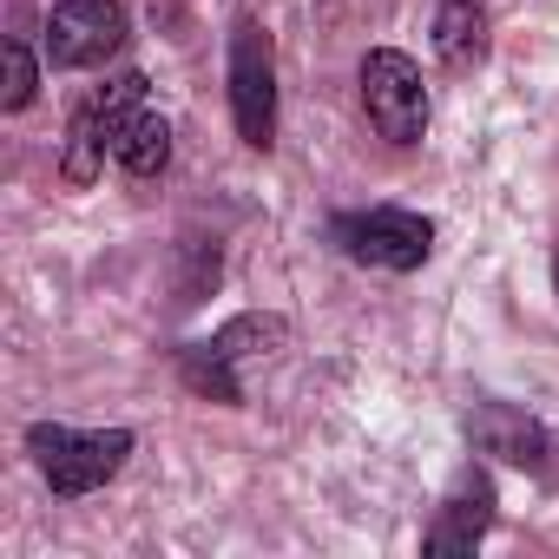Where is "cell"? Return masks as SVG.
Returning <instances> with one entry per match:
<instances>
[{"label": "cell", "mask_w": 559, "mask_h": 559, "mask_svg": "<svg viewBox=\"0 0 559 559\" xmlns=\"http://www.w3.org/2000/svg\"><path fill=\"white\" fill-rule=\"evenodd\" d=\"M27 448L40 454V474L53 480V493H93V487H106L119 467H126V454H132V435L126 428H99V435H73V428H34L27 435Z\"/></svg>", "instance_id": "cell-1"}, {"label": "cell", "mask_w": 559, "mask_h": 559, "mask_svg": "<svg viewBox=\"0 0 559 559\" xmlns=\"http://www.w3.org/2000/svg\"><path fill=\"white\" fill-rule=\"evenodd\" d=\"M362 106H369V126L389 139V145H415L428 132V86H421V67L395 47H376L362 60Z\"/></svg>", "instance_id": "cell-2"}, {"label": "cell", "mask_w": 559, "mask_h": 559, "mask_svg": "<svg viewBox=\"0 0 559 559\" xmlns=\"http://www.w3.org/2000/svg\"><path fill=\"white\" fill-rule=\"evenodd\" d=\"M336 243H343L356 263H376V270H415V263H428L435 224L415 217V211L376 204V211H349V217H336Z\"/></svg>", "instance_id": "cell-3"}, {"label": "cell", "mask_w": 559, "mask_h": 559, "mask_svg": "<svg viewBox=\"0 0 559 559\" xmlns=\"http://www.w3.org/2000/svg\"><path fill=\"white\" fill-rule=\"evenodd\" d=\"M230 112H237L243 145L263 152L276 132V60H270V34L257 27L230 34Z\"/></svg>", "instance_id": "cell-4"}, {"label": "cell", "mask_w": 559, "mask_h": 559, "mask_svg": "<svg viewBox=\"0 0 559 559\" xmlns=\"http://www.w3.org/2000/svg\"><path fill=\"white\" fill-rule=\"evenodd\" d=\"M126 40L119 0H60L47 21V60L53 67H99Z\"/></svg>", "instance_id": "cell-5"}, {"label": "cell", "mask_w": 559, "mask_h": 559, "mask_svg": "<svg viewBox=\"0 0 559 559\" xmlns=\"http://www.w3.org/2000/svg\"><path fill=\"white\" fill-rule=\"evenodd\" d=\"M487 507H493V487L487 480H461L448 513H441V526L428 533V552H467L487 533Z\"/></svg>", "instance_id": "cell-6"}, {"label": "cell", "mask_w": 559, "mask_h": 559, "mask_svg": "<svg viewBox=\"0 0 559 559\" xmlns=\"http://www.w3.org/2000/svg\"><path fill=\"white\" fill-rule=\"evenodd\" d=\"M487 47V14H480V0H441V14H435V53L441 67H474Z\"/></svg>", "instance_id": "cell-7"}, {"label": "cell", "mask_w": 559, "mask_h": 559, "mask_svg": "<svg viewBox=\"0 0 559 559\" xmlns=\"http://www.w3.org/2000/svg\"><path fill=\"white\" fill-rule=\"evenodd\" d=\"M112 158L126 165V171H139V178H152V171H165V158H171V126L158 119V112H132V119H119V132H112Z\"/></svg>", "instance_id": "cell-8"}, {"label": "cell", "mask_w": 559, "mask_h": 559, "mask_svg": "<svg viewBox=\"0 0 559 559\" xmlns=\"http://www.w3.org/2000/svg\"><path fill=\"white\" fill-rule=\"evenodd\" d=\"M106 145H112V132H106V119H99V99H93V106H80L73 126H67V178H73V185H93Z\"/></svg>", "instance_id": "cell-9"}, {"label": "cell", "mask_w": 559, "mask_h": 559, "mask_svg": "<svg viewBox=\"0 0 559 559\" xmlns=\"http://www.w3.org/2000/svg\"><path fill=\"white\" fill-rule=\"evenodd\" d=\"M467 428L493 448V454H507V461H539L533 448H539V428L533 421H520V415H507V408H480V415H467Z\"/></svg>", "instance_id": "cell-10"}, {"label": "cell", "mask_w": 559, "mask_h": 559, "mask_svg": "<svg viewBox=\"0 0 559 559\" xmlns=\"http://www.w3.org/2000/svg\"><path fill=\"white\" fill-rule=\"evenodd\" d=\"M27 99H34V60H27V47H21V40H8V93H0V106L21 112Z\"/></svg>", "instance_id": "cell-11"}]
</instances>
